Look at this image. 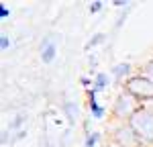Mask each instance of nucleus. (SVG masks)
Returning <instances> with one entry per match:
<instances>
[{"label":"nucleus","instance_id":"f257e3e1","mask_svg":"<svg viewBox=\"0 0 153 147\" xmlns=\"http://www.w3.org/2000/svg\"><path fill=\"white\" fill-rule=\"evenodd\" d=\"M129 125L143 147H153V106H149V102H143V106L135 112Z\"/></svg>","mask_w":153,"mask_h":147},{"label":"nucleus","instance_id":"f03ea898","mask_svg":"<svg viewBox=\"0 0 153 147\" xmlns=\"http://www.w3.org/2000/svg\"><path fill=\"white\" fill-rule=\"evenodd\" d=\"M143 106V102H139L135 96H131L129 92H118V96L112 102V110H110V121L112 122H129L135 112Z\"/></svg>","mask_w":153,"mask_h":147},{"label":"nucleus","instance_id":"7ed1b4c3","mask_svg":"<svg viewBox=\"0 0 153 147\" xmlns=\"http://www.w3.org/2000/svg\"><path fill=\"white\" fill-rule=\"evenodd\" d=\"M123 90L135 96L139 102H153V82L143 74H135L123 84Z\"/></svg>","mask_w":153,"mask_h":147},{"label":"nucleus","instance_id":"20e7f679","mask_svg":"<svg viewBox=\"0 0 153 147\" xmlns=\"http://www.w3.org/2000/svg\"><path fill=\"white\" fill-rule=\"evenodd\" d=\"M108 143H112L117 147H143V143L135 135V131L131 129L129 122H118L110 131V141Z\"/></svg>","mask_w":153,"mask_h":147},{"label":"nucleus","instance_id":"39448f33","mask_svg":"<svg viewBox=\"0 0 153 147\" xmlns=\"http://www.w3.org/2000/svg\"><path fill=\"white\" fill-rule=\"evenodd\" d=\"M96 92L94 88H90V90H86V98H88V106H90V112L94 114V119H102L104 117V108L96 102Z\"/></svg>","mask_w":153,"mask_h":147},{"label":"nucleus","instance_id":"423d86ee","mask_svg":"<svg viewBox=\"0 0 153 147\" xmlns=\"http://www.w3.org/2000/svg\"><path fill=\"white\" fill-rule=\"evenodd\" d=\"M55 53H57V45L51 43V37H47V39L41 43V59L45 61V63H51L53 57H55Z\"/></svg>","mask_w":153,"mask_h":147},{"label":"nucleus","instance_id":"0eeeda50","mask_svg":"<svg viewBox=\"0 0 153 147\" xmlns=\"http://www.w3.org/2000/svg\"><path fill=\"white\" fill-rule=\"evenodd\" d=\"M112 76H114L117 82H123V84H125L131 78V63H127V61H125V63H117V65L112 68Z\"/></svg>","mask_w":153,"mask_h":147},{"label":"nucleus","instance_id":"6e6552de","mask_svg":"<svg viewBox=\"0 0 153 147\" xmlns=\"http://www.w3.org/2000/svg\"><path fill=\"white\" fill-rule=\"evenodd\" d=\"M108 82H110V80H108L106 74H96V76H94V90H96V92L104 90L106 86H108Z\"/></svg>","mask_w":153,"mask_h":147},{"label":"nucleus","instance_id":"1a4fd4ad","mask_svg":"<svg viewBox=\"0 0 153 147\" xmlns=\"http://www.w3.org/2000/svg\"><path fill=\"white\" fill-rule=\"evenodd\" d=\"M100 137H102V135L98 133V131H94V133H90V135H86V143H84V147H96V143L100 141Z\"/></svg>","mask_w":153,"mask_h":147},{"label":"nucleus","instance_id":"9d476101","mask_svg":"<svg viewBox=\"0 0 153 147\" xmlns=\"http://www.w3.org/2000/svg\"><path fill=\"white\" fill-rule=\"evenodd\" d=\"M104 39H106V35H104V33H96V35H94V37H90V41L86 43V49H90V47H96V45H100V43H102Z\"/></svg>","mask_w":153,"mask_h":147},{"label":"nucleus","instance_id":"9b49d317","mask_svg":"<svg viewBox=\"0 0 153 147\" xmlns=\"http://www.w3.org/2000/svg\"><path fill=\"white\" fill-rule=\"evenodd\" d=\"M139 74H143L145 78H149V80L153 82V57H151L149 61H147L145 65H143V68H141V72H139Z\"/></svg>","mask_w":153,"mask_h":147},{"label":"nucleus","instance_id":"f8f14e48","mask_svg":"<svg viewBox=\"0 0 153 147\" xmlns=\"http://www.w3.org/2000/svg\"><path fill=\"white\" fill-rule=\"evenodd\" d=\"M65 112H68V119H70V122L74 125V122H76V114H78L76 104H74V102H65Z\"/></svg>","mask_w":153,"mask_h":147},{"label":"nucleus","instance_id":"ddd939ff","mask_svg":"<svg viewBox=\"0 0 153 147\" xmlns=\"http://www.w3.org/2000/svg\"><path fill=\"white\" fill-rule=\"evenodd\" d=\"M23 122H25V114H16V117H14V121L10 122V129H21V127H23Z\"/></svg>","mask_w":153,"mask_h":147},{"label":"nucleus","instance_id":"4468645a","mask_svg":"<svg viewBox=\"0 0 153 147\" xmlns=\"http://www.w3.org/2000/svg\"><path fill=\"white\" fill-rule=\"evenodd\" d=\"M102 6H104V4H102L100 0H94V2H90V4H88L90 12H100V10H102Z\"/></svg>","mask_w":153,"mask_h":147},{"label":"nucleus","instance_id":"2eb2a0df","mask_svg":"<svg viewBox=\"0 0 153 147\" xmlns=\"http://www.w3.org/2000/svg\"><path fill=\"white\" fill-rule=\"evenodd\" d=\"M127 14H129V10H123L120 14H118L117 23H114V29H120V27H123V23H125V19H127Z\"/></svg>","mask_w":153,"mask_h":147},{"label":"nucleus","instance_id":"dca6fc26","mask_svg":"<svg viewBox=\"0 0 153 147\" xmlns=\"http://www.w3.org/2000/svg\"><path fill=\"white\" fill-rule=\"evenodd\" d=\"M8 47H10V39H8L6 35H2V37H0V49H2V51H6Z\"/></svg>","mask_w":153,"mask_h":147},{"label":"nucleus","instance_id":"f3484780","mask_svg":"<svg viewBox=\"0 0 153 147\" xmlns=\"http://www.w3.org/2000/svg\"><path fill=\"white\" fill-rule=\"evenodd\" d=\"M10 14V10L6 8V4H0V19H6Z\"/></svg>","mask_w":153,"mask_h":147},{"label":"nucleus","instance_id":"a211bd4d","mask_svg":"<svg viewBox=\"0 0 153 147\" xmlns=\"http://www.w3.org/2000/svg\"><path fill=\"white\" fill-rule=\"evenodd\" d=\"M112 4H114L117 8H127V6H129V2H127V0H114Z\"/></svg>","mask_w":153,"mask_h":147},{"label":"nucleus","instance_id":"6ab92c4d","mask_svg":"<svg viewBox=\"0 0 153 147\" xmlns=\"http://www.w3.org/2000/svg\"><path fill=\"white\" fill-rule=\"evenodd\" d=\"M80 82H82V86H86V88L90 90V86H92V82H90V78H86V76H82V78H80ZM92 88H94V86H92Z\"/></svg>","mask_w":153,"mask_h":147},{"label":"nucleus","instance_id":"aec40b11","mask_svg":"<svg viewBox=\"0 0 153 147\" xmlns=\"http://www.w3.org/2000/svg\"><path fill=\"white\" fill-rule=\"evenodd\" d=\"M90 68H92V70L96 68V57H90Z\"/></svg>","mask_w":153,"mask_h":147},{"label":"nucleus","instance_id":"412c9836","mask_svg":"<svg viewBox=\"0 0 153 147\" xmlns=\"http://www.w3.org/2000/svg\"><path fill=\"white\" fill-rule=\"evenodd\" d=\"M106 147H117V145H112V143H108V145H106Z\"/></svg>","mask_w":153,"mask_h":147}]
</instances>
